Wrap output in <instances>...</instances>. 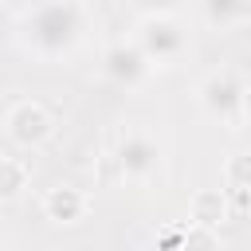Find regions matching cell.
Returning a JSON list of instances; mask_svg holds the SVG:
<instances>
[{"mask_svg": "<svg viewBox=\"0 0 251 251\" xmlns=\"http://www.w3.org/2000/svg\"><path fill=\"white\" fill-rule=\"evenodd\" d=\"M90 31V12L82 0H27L16 20V39L35 59H67L82 47Z\"/></svg>", "mask_w": 251, "mask_h": 251, "instance_id": "obj_1", "label": "cell"}, {"mask_svg": "<svg viewBox=\"0 0 251 251\" xmlns=\"http://www.w3.org/2000/svg\"><path fill=\"white\" fill-rule=\"evenodd\" d=\"M133 39L145 47V55L157 63V67H173L184 59L188 51V31L180 27V20L173 12H145Z\"/></svg>", "mask_w": 251, "mask_h": 251, "instance_id": "obj_2", "label": "cell"}, {"mask_svg": "<svg viewBox=\"0 0 251 251\" xmlns=\"http://www.w3.org/2000/svg\"><path fill=\"white\" fill-rule=\"evenodd\" d=\"M196 98H200V110H204L212 122L231 126V129L243 122V98H247V86L239 82L235 71H212V75L200 82Z\"/></svg>", "mask_w": 251, "mask_h": 251, "instance_id": "obj_3", "label": "cell"}, {"mask_svg": "<svg viewBox=\"0 0 251 251\" xmlns=\"http://www.w3.org/2000/svg\"><path fill=\"white\" fill-rule=\"evenodd\" d=\"M51 129H55V122H51L47 106H39V102H31V98H20V102L8 106V114H4V137H8L16 149H35V145H43V141L51 137Z\"/></svg>", "mask_w": 251, "mask_h": 251, "instance_id": "obj_4", "label": "cell"}, {"mask_svg": "<svg viewBox=\"0 0 251 251\" xmlns=\"http://www.w3.org/2000/svg\"><path fill=\"white\" fill-rule=\"evenodd\" d=\"M153 67H157V63L145 55V47H141L137 39H129V43L122 39V43H110V47L102 51V75H106L114 86H126V90L141 86Z\"/></svg>", "mask_w": 251, "mask_h": 251, "instance_id": "obj_5", "label": "cell"}, {"mask_svg": "<svg viewBox=\"0 0 251 251\" xmlns=\"http://www.w3.org/2000/svg\"><path fill=\"white\" fill-rule=\"evenodd\" d=\"M118 165H122V173L129 176V180H153L157 173H161V145H157V137L153 133H145V129H129V133H122V141H118Z\"/></svg>", "mask_w": 251, "mask_h": 251, "instance_id": "obj_6", "label": "cell"}, {"mask_svg": "<svg viewBox=\"0 0 251 251\" xmlns=\"http://www.w3.org/2000/svg\"><path fill=\"white\" fill-rule=\"evenodd\" d=\"M43 216L55 220V224H78L86 216V196L75 184H55L43 196Z\"/></svg>", "mask_w": 251, "mask_h": 251, "instance_id": "obj_7", "label": "cell"}, {"mask_svg": "<svg viewBox=\"0 0 251 251\" xmlns=\"http://www.w3.org/2000/svg\"><path fill=\"white\" fill-rule=\"evenodd\" d=\"M247 16V0H204V20L212 27H235Z\"/></svg>", "mask_w": 251, "mask_h": 251, "instance_id": "obj_8", "label": "cell"}, {"mask_svg": "<svg viewBox=\"0 0 251 251\" xmlns=\"http://www.w3.org/2000/svg\"><path fill=\"white\" fill-rule=\"evenodd\" d=\"M27 165L20 161V157H4L0 161V196L4 200H12V196H20V188L27 184Z\"/></svg>", "mask_w": 251, "mask_h": 251, "instance_id": "obj_9", "label": "cell"}, {"mask_svg": "<svg viewBox=\"0 0 251 251\" xmlns=\"http://www.w3.org/2000/svg\"><path fill=\"white\" fill-rule=\"evenodd\" d=\"M192 220L196 224H220L224 220V196L220 192H200L192 200Z\"/></svg>", "mask_w": 251, "mask_h": 251, "instance_id": "obj_10", "label": "cell"}, {"mask_svg": "<svg viewBox=\"0 0 251 251\" xmlns=\"http://www.w3.org/2000/svg\"><path fill=\"white\" fill-rule=\"evenodd\" d=\"M224 176H227L231 188H251V153H235V157L227 161Z\"/></svg>", "mask_w": 251, "mask_h": 251, "instance_id": "obj_11", "label": "cell"}, {"mask_svg": "<svg viewBox=\"0 0 251 251\" xmlns=\"http://www.w3.org/2000/svg\"><path fill=\"white\" fill-rule=\"evenodd\" d=\"M176 4H180V0H141L145 12H173Z\"/></svg>", "mask_w": 251, "mask_h": 251, "instance_id": "obj_12", "label": "cell"}, {"mask_svg": "<svg viewBox=\"0 0 251 251\" xmlns=\"http://www.w3.org/2000/svg\"><path fill=\"white\" fill-rule=\"evenodd\" d=\"M243 122H251V86H247V98H243Z\"/></svg>", "mask_w": 251, "mask_h": 251, "instance_id": "obj_13", "label": "cell"}]
</instances>
